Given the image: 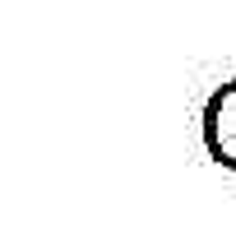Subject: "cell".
<instances>
[{"instance_id": "6da1fadb", "label": "cell", "mask_w": 236, "mask_h": 250, "mask_svg": "<svg viewBox=\"0 0 236 250\" xmlns=\"http://www.w3.org/2000/svg\"><path fill=\"white\" fill-rule=\"evenodd\" d=\"M204 139H209L213 158L236 167V83L222 88L218 98L209 102V116H204Z\"/></svg>"}]
</instances>
